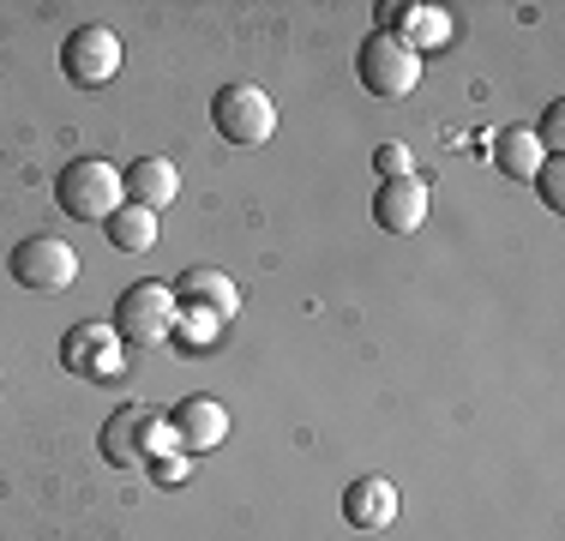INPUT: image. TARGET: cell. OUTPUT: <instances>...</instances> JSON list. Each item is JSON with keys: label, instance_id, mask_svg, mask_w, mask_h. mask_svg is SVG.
<instances>
[{"label": "cell", "instance_id": "cell-1", "mask_svg": "<svg viewBox=\"0 0 565 541\" xmlns=\"http://www.w3.org/2000/svg\"><path fill=\"white\" fill-rule=\"evenodd\" d=\"M169 452H181L174 427L145 403H120V410L103 422V457L115 469H145V464H163Z\"/></svg>", "mask_w": 565, "mask_h": 541}, {"label": "cell", "instance_id": "cell-2", "mask_svg": "<svg viewBox=\"0 0 565 541\" xmlns=\"http://www.w3.org/2000/svg\"><path fill=\"white\" fill-rule=\"evenodd\" d=\"M55 205L73 216V223H109V216L127 205V187H120V169L103 157H73L55 174Z\"/></svg>", "mask_w": 565, "mask_h": 541}, {"label": "cell", "instance_id": "cell-3", "mask_svg": "<svg viewBox=\"0 0 565 541\" xmlns=\"http://www.w3.org/2000/svg\"><path fill=\"white\" fill-rule=\"evenodd\" d=\"M174 319H181V301H174L169 283H132L115 301V337L132 349H157L174 337Z\"/></svg>", "mask_w": 565, "mask_h": 541}, {"label": "cell", "instance_id": "cell-4", "mask_svg": "<svg viewBox=\"0 0 565 541\" xmlns=\"http://www.w3.org/2000/svg\"><path fill=\"white\" fill-rule=\"evenodd\" d=\"M211 120H217L223 145H235V151H253V145H265L277 132L271 97H265L259 85H247V78H235V85H223L217 97H211Z\"/></svg>", "mask_w": 565, "mask_h": 541}, {"label": "cell", "instance_id": "cell-5", "mask_svg": "<svg viewBox=\"0 0 565 541\" xmlns=\"http://www.w3.org/2000/svg\"><path fill=\"white\" fill-rule=\"evenodd\" d=\"M355 73H361V91H367V97L397 103L422 85V54H409L392 31H373L355 54Z\"/></svg>", "mask_w": 565, "mask_h": 541}, {"label": "cell", "instance_id": "cell-6", "mask_svg": "<svg viewBox=\"0 0 565 541\" xmlns=\"http://www.w3.org/2000/svg\"><path fill=\"white\" fill-rule=\"evenodd\" d=\"M7 265H12V283H19V289H36V295H61V289H73V283H78V253L66 247L61 235L19 241Z\"/></svg>", "mask_w": 565, "mask_h": 541}, {"label": "cell", "instance_id": "cell-7", "mask_svg": "<svg viewBox=\"0 0 565 541\" xmlns=\"http://www.w3.org/2000/svg\"><path fill=\"white\" fill-rule=\"evenodd\" d=\"M61 73H66V85H78V91L109 85V78L120 73V36L109 31V24H78V31L61 43Z\"/></svg>", "mask_w": 565, "mask_h": 541}, {"label": "cell", "instance_id": "cell-8", "mask_svg": "<svg viewBox=\"0 0 565 541\" xmlns=\"http://www.w3.org/2000/svg\"><path fill=\"white\" fill-rule=\"evenodd\" d=\"M427 181L422 174H397V181H380V199H373V223L385 235H415L427 223Z\"/></svg>", "mask_w": 565, "mask_h": 541}, {"label": "cell", "instance_id": "cell-9", "mask_svg": "<svg viewBox=\"0 0 565 541\" xmlns=\"http://www.w3.org/2000/svg\"><path fill=\"white\" fill-rule=\"evenodd\" d=\"M169 289L181 307H199V314H211V319H235V307H241L235 277H228V270H211V265H186Z\"/></svg>", "mask_w": 565, "mask_h": 541}, {"label": "cell", "instance_id": "cell-10", "mask_svg": "<svg viewBox=\"0 0 565 541\" xmlns=\"http://www.w3.org/2000/svg\"><path fill=\"white\" fill-rule=\"evenodd\" d=\"M120 337H115V325H97V319H85V325H73V331L61 337V361H66V373H85V379H97V373H115L120 368Z\"/></svg>", "mask_w": 565, "mask_h": 541}, {"label": "cell", "instance_id": "cell-11", "mask_svg": "<svg viewBox=\"0 0 565 541\" xmlns=\"http://www.w3.org/2000/svg\"><path fill=\"white\" fill-rule=\"evenodd\" d=\"M380 31H392L409 54H434L451 43V19L439 7H380Z\"/></svg>", "mask_w": 565, "mask_h": 541}, {"label": "cell", "instance_id": "cell-12", "mask_svg": "<svg viewBox=\"0 0 565 541\" xmlns=\"http://www.w3.org/2000/svg\"><path fill=\"white\" fill-rule=\"evenodd\" d=\"M174 439H181V452H217L228 439V410L217 397H186L181 410L169 415Z\"/></svg>", "mask_w": 565, "mask_h": 541}, {"label": "cell", "instance_id": "cell-13", "mask_svg": "<svg viewBox=\"0 0 565 541\" xmlns=\"http://www.w3.org/2000/svg\"><path fill=\"white\" fill-rule=\"evenodd\" d=\"M120 187H127V205L163 211V205H174V193H181V169H174L169 157H139L120 174Z\"/></svg>", "mask_w": 565, "mask_h": 541}, {"label": "cell", "instance_id": "cell-14", "mask_svg": "<svg viewBox=\"0 0 565 541\" xmlns=\"http://www.w3.org/2000/svg\"><path fill=\"white\" fill-rule=\"evenodd\" d=\"M343 518H349V530H392V518H397V487L385 481V476L349 481Z\"/></svg>", "mask_w": 565, "mask_h": 541}, {"label": "cell", "instance_id": "cell-15", "mask_svg": "<svg viewBox=\"0 0 565 541\" xmlns=\"http://www.w3.org/2000/svg\"><path fill=\"white\" fill-rule=\"evenodd\" d=\"M493 162H500V174H511V181H535V169L547 162V151L535 145L530 127H505L500 139H493Z\"/></svg>", "mask_w": 565, "mask_h": 541}, {"label": "cell", "instance_id": "cell-16", "mask_svg": "<svg viewBox=\"0 0 565 541\" xmlns=\"http://www.w3.org/2000/svg\"><path fill=\"white\" fill-rule=\"evenodd\" d=\"M115 253H151L157 247V211H139V205H120L109 223H103Z\"/></svg>", "mask_w": 565, "mask_h": 541}, {"label": "cell", "instance_id": "cell-17", "mask_svg": "<svg viewBox=\"0 0 565 541\" xmlns=\"http://www.w3.org/2000/svg\"><path fill=\"white\" fill-rule=\"evenodd\" d=\"M535 193H542L547 211H565V157H547L535 169Z\"/></svg>", "mask_w": 565, "mask_h": 541}, {"label": "cell", "instance_id": "cell-18", "mask_svg": "<svg viewBox=\"0 0 565 541\" xmlns=\"http://www.w3.org/2000/svg\"><path fill=\"white\" fill-rule=\"evenodd\" d=\"M174 331H181L186 349H205L211 337L223 331V319H211V314H199V307H186V319H174Z\"/></svg>", "mask_w": 565, "mask_h": 541}, {"label": "cell", "instance_id": "cell-19", "mask_svg": "<svg viewBox=\"0 0 565 541\" xmlns=\"http://www.w3.org/2000/svg\"><path fill=\"white\" fill-rule=\"evenodd\" d=\"M535 145H542L547 157H565V103H554L542 115V127H535Z\"/></svg>", "mask_w": 565, "mask_h": 541}, {"label": "cell", "instance_id": "cell-20", "mask_svg": "<svg viewBox=\"0 0 565 541\" xmlns=\"http://www.w3.org/2000/svg\"><path fill=\"white\" fill-rule=\"evenodd\" d=\"M373 169H380V181H397V174H409V145H380L373 151Z\"/></svg>", "mask_w": 565, "mask_h": 541}]
</instances>
